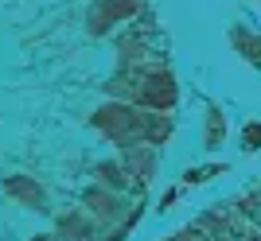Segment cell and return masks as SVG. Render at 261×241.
<instances>
[{
  "mask_svg": "<svg viewBox=\"0 0 261 241\" xmlns=\"http://www.w3.org/2000/svg\"><path fill=\"white\" fill-rule=\"evenodd\" d=\"M222 132H226V117L218 109H211L207 113V148H218V144H222Z\"/></svg>",
  "mask_w": 261,
  "mask_h": 241,
  "instance_id": "4",
  "label": "cell"
},
{
  "mask_svg": "<svg viewBox=\"0 0 261 241\" xmlns=\"http://www.w3.org/2000/svg\"><path fill=\"white\" fill-rule=\"evenodd\" d=\"M133 12H137V0H101L98 8L90 12V32L106 35L117 20H133Z\"/></svg>",
  "mask_w": 261,
  "mask_h": 241,
  "instance_id": "1",
  "label": "cell"
},
{
  "mask_svg": "<svg viewBox=\"0 0 261 241\" xmlns=\"http://www.w3.org/2000/svg\"><path fill=\"white\" fill-rule=\"evenodd\" d=\"M215 171H222V167H199V171L191 167V171L184 175V183H187V187H191V183H207V179L215 175Z\"/></svg>",
  "mask_w": 261,
  "mask_h": 241,
  "instance_id": "7",
  "label": "cell"
},
{
  "mask_svg": "<svg viewBox=\"0 0 261 241\" xmlns=\"http://www.w3.org/2000/svg\"><path fill=\"white\" fill-rule=\"evenodd\" d=\"M4 191H8L16 202H23V206L43 210V187L35 183V179H28V175H8V179H4Z\"/></svg>",
  "mask_w": 261,
  "mask_h": 241,
  "instance_id": "2",
  "label": "cell"
},
{
  "mask_svg": "<svg viewBox=\"0 0 261 241\" xmlns=\"http://www.w3.org/2000/svg\"><path fill=\"white\" fill-rule=\"evenodd\" d=\"M98 179H101L106 187H125V183H129V179H121V167H117V164H101V167H98Z\"/></svg>",
  "mask_w": 261,
  "mask_h": 241,
  "instance_id": "6",
  "label": "cell"
},
{
  "mask_svg": "<svg viewBox=\"0 0 261 241\" xmlns=\"http://www.w3.org/2000/svg\"><path fill=\"white\" fill-rule=\"evenodd\" d=\"M230 39H234V47H238L242 55H246V58L261 70V35H250L246 27H234V35H230Z\"/></svg>",
  "mask_w": 261,
  "mask_h": 241,
  "instance_id": "3",
  "label": "cell"
},
{
  "mask_svg": "<svg viewBox=\"0 0 261 241\" xmlns=\"http://www.w3.org/2000/svg\"><path fill=\"white\" fill-rule=\"evenodd\" d=\"M242 148H246V152H257L261 148V120H250V125L242 129Z\"/></svg>",
  "mask_w": 261,
  "mask_h": 241,
  "instance_id": "5",
  "label": "cell"
},
{
  "mask_svg": "<svg viewBox=\"0 0 261 241\" xmlns=\"http://www.w3.org/2000/svg\"><path fill=\"white\" fill-rule=\"evenodd\" d=\"M35 241H39V237H35ZM43 241H47V237H43Z\"/></svg>",
  "mask_w": 261,
  "mask_h": 241,
  "instance_id": "8",
  "label": "cell"
}]
</instances>
